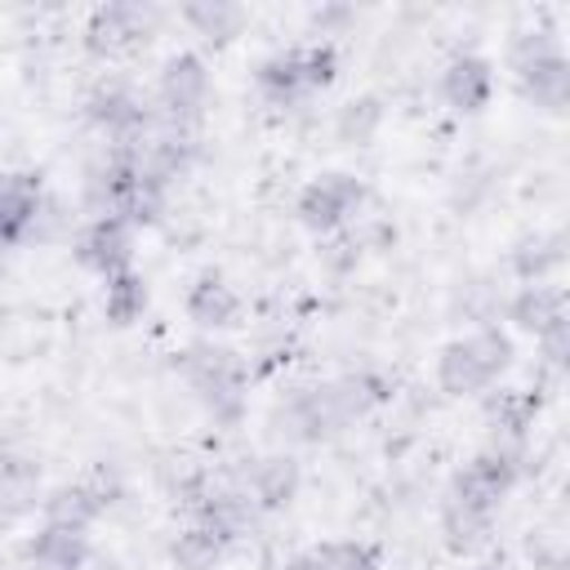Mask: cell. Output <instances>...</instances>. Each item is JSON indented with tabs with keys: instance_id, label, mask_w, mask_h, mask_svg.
<instances>
[{
	"instance_id": "cell-1",
	"label": "cell",
	"mask_w": 570,
	"mask_h": 570,
	"mask_svg": "<svg viewBox=\"0 0 570 570\" xmlns=\"http://www.w3.org/2000/svg\"><path fill=\"white\" fill-rule=\"evenodd\" d=\"M387 396V383L370 370H352L325 383L289 387L272 410H267V432L289 445H321L365 419L379 401Z\"/></svg>"
},
{
	"instance_id": "cell-2",
	"label": "cell",
	"mask_w": 570,
	"mask_h": 570,
	"mask_svg": "<svg viewBox=\"0 0 570 570\" xmlns=\"http://www.w3.org/2000/svg\"><path fill=\"white\" fill-rule=\"evenodd\" d=\"M178 370L191 387V396L200 401V410L214 419V423H240L245 419V392H249V374L240 365V356L223 343H209V338H196L183 347L178 356Z\"/></svg>"
},
{
	"instance_id": "cell-3",
	"label": "cell",
	"mask_w": 570,
	"mask_h": 570,
	"mask_svg": "<svg viewBox=\"0 0 570 570\" xmlns=\"http://www.w3.org/2000/svg\"><path fill=\"white\" fill-rule=\"evenodd\" d=\"M512 365V338L499 325H476L436 352V387L445 396L490 392Z\"/></svg>"
},
{
	"instance_id": "cell-4",
	"label": "cell",
	"mask_w": 570,
	"mask_h": 570,
	"mask_svg": "<svg viewBox=\"0 0 570 570\" xmlns=\"http://www.w3.org/2000/svg\"><path fill=\"white\" fill-rule=\"evenodd\" d=\"M508 67H512L517 94L525 102H534L548 116L566 111V102H570V58H566L561 40L548 27L517 31L512 45H508Z\"/></svg>"
},
{
	"instance_id": "cell-5",
	"label": "cell",
	"mask_w": 570,
	"mask_h": 570,
	"mask_svg": "<svg viewBox=\"0 0 570 570\" xmlns=\"http://www.w3.org/2000/svg\"><path fill=\"white\" fill-rule=\"evenodd\" d=\"M209 107V67L200 53L178 49L160 62L156 71V94H151V120L178 134H196Z\"/></svg>"
},
{
	"instance_id": "cell-6",
	"label": "cell",
	"mask_w": 570,
	"mask_h": 570,
	"mask_svg": "<svg viewBox=\"0 0 570 570\" xmlns=\"http://www.w3.org/2000/svg\"><path fill=\"white\" fill-rule=\"evenodd\" d=\"M365 183L356 178V174H321V178H312L303 191H298V200H294V214H298V223L307 227V232H316V236H338V232H347L356 218H361V209H365Z\"/></svg>"
},
{
	"instance_id": "cell-7",
	"label": "cell",
	"mask_w": 570,
	"mask_h": 570,
	"mask_svg": "<svg viewBox=\"0 0 570 570\" xmlns=\"http://www.w3.org/2000/svg\"><path fill=\"white\" fill-rule=\"evenodd\" d=\"M517 481H521V450H512V445H485V450H476L450 476L445 494L459 499V503H472L481 512H499V503L517 490Z\"/></svg>"
},
{
	"instance_id": "cell-8",
	"label": "cell",
	"mask_w": 570,
	"mask_h": 570,
	"mask_svg": "<svg viewBox=\"0 0 570 570\" xmlns=\"http://www.w3.org/2000/svg\"><path fill=\"white\" fill-rule=\"evenodd\" d=\"M160 27V9L142 0H107L85 22V49L98 58H120L147 45Z\"/></svg>"
},
{
	"instance_id": "cell-9",
	"label": "cell",
	"mask_w": 570,
	"mask_h": 570,
	"mask_svg": "<svg viewBox=\"0 0 570 570\" xmlns=\"http://www.w3.org/2000/svg\"><path fill=\"white\" fill-rule=\"evenodd\" d=\"M116 499H120V476L107 472V468H98V472H89V476H76V481H62V485L45 490L40 512H45V521H53V525L89 530Z\"/></svg>"
},
{
	"instance_id": "cell-10",
	"label": "cell",
	"mask_w": 570,
	"mask_h": 570,
	"mask_svg": "<svg viewBox=\"0 0 570 570\" xmlns=\"http://www.w3.org/2000/svg\"><path fill=\"white\" fill-rule=\"evenodd\" d=\"M227 481L249 499L254 512H281V508L294 503V494H298V485H303V468H298L294 454L276 450V454L245 459Z\"/></svg>"
},
{
	"instance_id": "cell-11",
	"label": "cell",
	"mask_w": 570,
	"mask_h": 570,
	"mask_svg": "<svg viewBox=\"0 0 570 570\" xmlns=\"http://www.w3.org/2000/svg\"><path fill=\"white\" fill-rule=\"evenodd\" d=\"M85 116L111 142H138L151 129V102H142L125 80H98L85 98Z\"/></svg>"
},
{
	"instance_id": "cell-12",
	"label": "cell",
	"mask_w": 570,
	"mask_h": 570,
	"mask_svg": "<svg viewBox=\"0 0 570 570\" xmlns=\"http://www.w3.org/2000/svg\"><path fill=\"white\" fill-rule=\"evenodd\" d=\"M71 254L85 272L107 281V276L134 267V227L120 218H85L71 232Z\"/></svg>"
},
{
	"instance_id": "cell-13",
	"label": "cell",
	"mask_w": 570,
	"mask_h": 570,
	"mask_svg": "<svg viewBox=\"0 0 570 570\" xmlns=\"http://www.w3.org/2000/svg\"><path fill=\"white\" fill-rule=\"evenodd\" d=\"M441 98H445L454 111H463V116L481 111V107L494 98V62H490L485 53H472V49L454 53V58L441 67Z\"/></svg>"
},
{
	"instance_id": "cell-14",
	"label": "cell",
	"mask_w": 570,
	"mask_h": 570,
	"mask_svg": "<svg viewBox=\"0 0 570 570\" xmlns=\"http://www.w3.org/2000/svg\"><path fill=\"white\" fill-rule=\"evenodd\" d=\"M40 196H45L40 174H31V169L0 174V249H13L22 240H31Z\"/></svg>"
},
{
	"instance_id": "cell-15",
	"label": "cell",
	"mask_w": 570,
	"mask_h": 570,
	"mask_svg": "<svg viewBox=\"0 0 570 570\" xmlns=\"http://www.w3.org/2000/svg\"><path fill=\"white\" fill-rule=\"evenodd\" d=\"M183 312H187V321L196 325V330H227V325H236V316H240V294L232 289V281L223 276V272H200L191 285H187V294H183Z\"/></svg>"
},
{
	"instance_id": "cell-16",
	"label": "cell",
	"mask_w": 570,
	"mask_h": 570,
	"mask_svg": "<svg viewBox=\"0 0 570 570\" xmlns=\"http://www.w3.org/2000/svg\"><path fill=\"white\" fill-rule=\"evenodd\" d=\"M254 85L258 94L272 102V107H298L303 98H312V80H307V67H303V45H289V49H276L258 62L254 71Z\"/></svg>"
},
{
	"instance_id": "cell-17",
	"label": "cell",
	"mask_w": 570,
	"mask_h": 570,
	"mask_svg": "<svg viewBox=\"0 0 570 570\" xmlns=\"http://www.w3.org/2000/svg\"><path fill=\"white\" fill-rule=\"evenodd\" d=\"M89 530H71V525H53L45 521L27 543L22 557L31 570H85L89 566Z\"/></svg>"
},
{
	"instance_id": "cell-18",
	"label": "cell",
	"mask_w": 570,
	"mask_h": 570,
	"mask_svg": "<svg viewBox=\"0 0 570 570\" xmlns=\"http://www.w3.org/2000/svg\"><path fill=\"white\" fill-rule=\"evenodd\" d=\"M40 503H45L40 463L27 454H4L0 459V521H22Z\"/></svg>"
},
{
	"instance_id": "cell-19",
	"label": "cell",
	"mask_w": 570,
	"mask_h": 570,
	"mask_svg": "<svg viewBox=\"0 0 570 570\" xmlns=\"http://www.w3.org/2000/svg\"><path fill=\"white\" fill-rule=\"evenodd\" d=\"M508 321L521 330V334H543L548 325H557V321H566V294L557 289V285H548V281H539V285H521L512 298H508Z\"/></svg>"
},
{
	"instance_id": "cell-20",
	"label": "cell",
	"mask_w": 570,
	"mask_h": 570,
	"mask_svg": "<svg viewBox=\"0 0 570 570\" xmlns=\"http://www.w3.org/2000/svg\"><path fill=\"white\" fill-rule=\"evenodd\" d=\"M227 552H232V539L200 517H191L169 543V557L178 570H214V566H223Z\"/></svg>"
},
{
	"instance_id": "cell-21",
	"label": "cell",
	"mask_w": 570,
	"mask_h": 570,
	"mask_svg": "<svg viewBox=\"0 0 570 570\" xmlns=\"http://www.w3.org/2000/svg\"><path fill=\"white\" fill-rule=\"evenodd\" d=\"M530 419H534V396H530V392H521V387H499V392H490V401H485V423H490V432H494L490 445H512V450H521Z\"/></svg>"
},
{
	"instance_id": "cell-22",
	"label": "cell",
	"mask_w": 570,
	"mask_h": 570,
	"mask_svg": "<svg viewBox=\"0 0 570 570\" xmlns=\"http://www.w3.org/2000/svg\"><path fill=\"white\" fill-rule=\"evenodd\" d=\"M490 525H494V512H481L472 503H459V499L441 494V539H445L450 552H459V557L476 552L490 539Z\"/></svg>"
},
{
	"instance_id": "cell-23",
	"label": "cell",
	"mask_w": 570,
	"mask_h": 570,
	"mask_svg": "<svg viewBox=\"0 0 570 570\" xmlns=\"http://www.w3.org/2000/svg\"><path fill=\"white\" fill-rule=\"evenodd\" d=\"M561 263H566V236H561V232H534V236H521L517 249H512V272H517L525 285L548 281Z\"/></svg>"
},
{
	"instance_id": "cell-24",
	"label": "cell",
	"mask_w": 570,
	"mask_h": 570,
	"mask_svg": "<svg viewBox=\"0 0 570 570\" xmlns=\"http://www.w3.org/2000/svg\"><path fill=\"white\" fill-rule=\"evenodd\" d=\"M178 18H183L205 45H227V40L240 36V27H245V9L232 4V0H196V4H183Z\"/></svg>"
},
{
	"instance_id": "cell-25",
	"label": "cell",
	"mask_w": 570,
	"mask_h": 570,
	"mask_svg": "<svg viewBox=\"0 0 570 570\" xmlns=\"http://www.w3.org/2000/svg\"><path fill=\"white\" fill-rule=\"evenodd\" d=\"M147 298H151V294H147V281H142L134 267H125V272H116V276L102 281V312H107L111 325H134V321H142Z\"/></svg>"
},
{
	"instance_id": "cell-26",
	"label": "cell",
	"mask_w": 570,
	"mask_h": 570,
	"mask_svg": "<svg viewBox=\"0 0 570 570\" xmlns=\"http://www.w3.org/2000/svg\"><path fill=\"white\" fill-rule=\"evenodd\" d=\"M379 125H383V102L374 94H361L334 111V138L343 147H365L379 134Z\"/></svg>"
},
{
	"instance_id": "cell-27",
	"label": "cell",
	"mask_w": 570,
	"mask_h": 570,
	"mask_svg": "<svg viewBox=\"0 0 570 570\" xmlns=\"http://www.w3.org/2000/svg\"><path fill=\"white\" fill-rule=\"evenodd\" d=\"M312 570H379V552L361 539H325L307 552Z\"/></svg>"
},
{
	"instance_id": "cell-28",
	"label": "cell",
	"mask_w": 570,
	"mask_h": 570,
	"mask_svg": "<svg viewBox=\"0 0 570 570\" xmlns=\"http://www.w3.org/2000/svg\"><path fill=\"white\" fill-rule=\"evenodd\" d=\"M71 227H76V214L67 209V200L45 191L40 196V209H36V223H31V236L36 240H58V236L71 240Z\"/></svg>"
},
{
	"instance_id": "cell-29",
	"label": "cell",
	"mask_w": 570,
	"mask_h": 570,
	"mask_svg": "<svg viewBox=\"0 0 570 570\" xmlns=\"http://www.w3.org/2000/svg\"><path fill=\"white\" fill-rule=\"evenodd\" d=\"M530 557H534L543 570H561V566H566V534H561L557 525L534 530V539H530Z\"/></svg>"
},
{
	"instance_id": "cell-30",
	"label": "cell",
	"mask_w": 570,
	"mask_h": 570,
	"mask_svg": "<svg viewBox=\"0 0 570 570\" xmlns=\"http://www.w3.org/2000/svg\"><path fill=\"white\" fill-rule=\"evenodd\" d=\"M539 352H543V361L552 365V370H561L566 365V352H570V321H557V325H548L539 338Z\"/></svg>"
},
{
	"instance_id": "cell-31",
	"label": "cell",
	"mask_w": 570,
	"mask_h": 570,
	"mask_svg": "<svg viewBox=\"0 0 570 570\" xmlns=\"http://www.w3.org/2000/svg\"><path fill=\"white\" fill-rule=\"evenodd\" d=\"M343 18H352V9H316L312 13V22L321 27V36H330V22H343Z\"/></svg>"
}]
</instances>
